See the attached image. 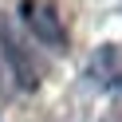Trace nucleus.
I'll use <instances>...</instances> for the list:
<instances>
[{
    "mask_svg": "<svg viewBox=\"0 0 122 122\" xmlns=\"http://www.w3.org/2000/svg\"><path fill=\"white\" fill-rule=\"evenodd\" d=\"M28 24L36 28V32L43 36V40H51V43H59L63 40V28H59V20H55V8H51L47 0H36V4H28Z\"/></svg>",
    "mask_w": 122,
    "mask_h": 122,
    "instance_id": "nucleus-1",
    "label": "nucleus"
}]
</instances>
